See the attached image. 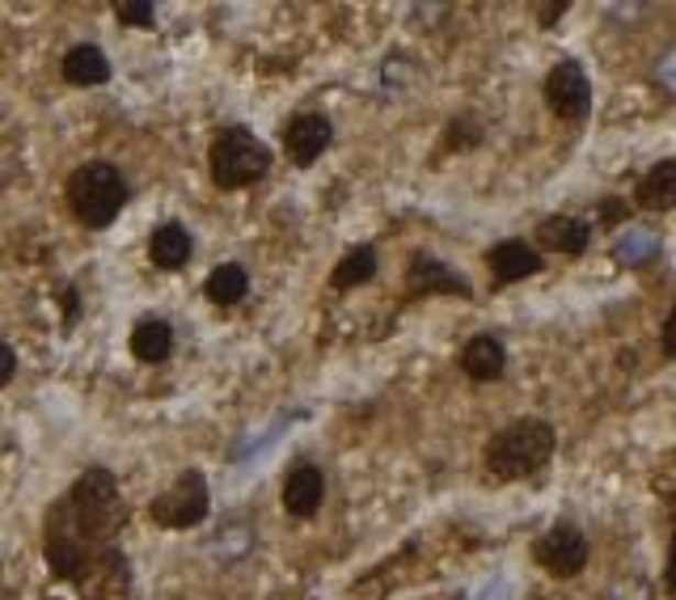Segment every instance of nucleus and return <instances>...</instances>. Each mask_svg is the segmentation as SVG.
I'll use <instances>...</instances> for the list:
<instances>
[{
  "instance_id": "obj_1",
  "label": "nucleus",
  "mask_w": 676,
  "mask_h": 600,
  "mask_svg": "<svg viewBox=\"0 0 676 600\" xmlns=\"http://www.w3.org/2000/svg\"><path fill=\"white\" fill-rule=\"evenodd\" d=\"M128 524V508L110 469H85L68 495L47 512V537H64L73 546L102 554Z\"/></svg>"
},
{
  "instance_id": "obj_2",
  "label": "nucleus",
  "mask_w": 676,
  "mask_h": 600,
  "mask_svg": "<svg viewBox=\"0 0 676 600\" xmlns=\"http://www.w3.org/2000/svg\"><path fill=\"white\" fill-rule=\"evenodd\" d=\"M554 457V427L545 419H516L487 440V469L503 482L529 478Z\"/></svg>"
},
{
  "instance_id": "obj_3",
  "label": "nucleus",
  "mask_w": 676,
  "mask_h": 600,
  "mask_svg": "<svg viewBox=\"0 0 676 600\" xmlns=\"http://www.w3.org/2000/svg\"><path fill=\"white\" fill-rule=\"evenodd\" d=\"M128 203V182L123 174L107 162H85L68 178V208L85 229H107L110 220Z\"/></svg>"
},
{
  "instance_id": "obj_4",
  "label": "nucleus",
  "mask_w": 676,
  "mask_h": 600,
  "mask_svg": "<svg viewBox=\"0 0 676 600\" xmlns=\"http://www.w3.org/2000/svg\"><path fill=\"white\" fill-rule=\"evenodd\" d=\"M208 169L220 191H242L270 169V148L250 127H224L208 148Z\"/></svg>"
},
{
  "instance_id": "obj_5",
  "label": "nucleus",
  "mask_w": 676,
  "mask_h": 600,
  "mask_svg": "<svg viewBox=\"0 0 676 600\" xmlns=\"http://www.w3.org/2000/svg\"><path fill=\"white\" fill-rule=\"evenodd\" d=\"M212 508V495H208V478L199 469H187L174 478V487L162 491L148 503V516L162 529H190V524H203Z\"/></svg>"
},
{
  "instance_id": "obj_6",
  "label": "nucleus",
  "mask_w": 676,
  "mask_h": 600,
  "mask_svg": "<svg viewBox=\"0 0 676 600\" xmlns=\"http://www.w3.org/2000/svg\"><path fill=\"white\" fill-rule=\"evenodd\" d=\"M545 102L558 119L567 123H584L588 110H592V85H588V73L575 64V59H563L550 68L545 77Z\"/></svg>"
},
{
  "instance_id": "obj_7",
  "label": "nucleus",
  "mask_w": 676,
  "mask_h": 600,
  "mask_svg": "<svg viewBox=\"0 0 676 600\" xmlns=\"http://www.w3.org/2000/svg\"><path fill=\"white\" fill-rule=\"evenodd\" d=\"M533 558H538L554 579H570V575H579L588 567V537H584L575 524H554L550 533H541L538 537Z\"/></svg>"
},
{
  "instance_id": "obj_8",
  "label": "nucleus",
  "mask_w": 676,
  "mask_h": 600,
  "mask_svg": "<svg viewBox=\"0 0 676 600\" xmlns=\"http://www.w3.org/2000/svg\"><path fill=\"white\" fill-rule=\"evenodd\" d=\"M334 127L325 114H297L288 127H284V153L297 165H313L330 148Z\"/></svg>"
},
{
  "instance_id": "obj_9",
  "label": "nucleus",
  "mask_w": 676,
  "mask_h": 600,
  "mask_svg": "<svg viewBox=\"0 0 676 600\" xmlns=\"http://www.w3.org/2000/svg\"><path fill=\"white\" fill-rule=\"evenodd\" d=\"M406 288H410L414 297H423V292L469 297V284H465L457 271H448V267H444L440 258H432V254H414V258H410V267H406Z\"/></svg>"
},
{
  "instance_id": "obj_10",
  "label": "nucleus",
  "mask_w": 676,
  "mask_h": 600,
  "mask_svg": "<svg viewBox=\"0 0 676 600\" xmlns=\"http://www.w3.org/2000/svg\"><path fill=\"white\" fill-rule=\"evenodd\" d=\"M322 499H325V478L318 465H297V469L284 478V508H288V516H297V520L318 516Z\"/></svg>"
},
{
  "instance_id": "obj_11",
  "label": "nucleus",
  "mask_w": 676,
  "mask_h": 600,
  "mask_svg": "<svg viewBox=\"0 0 676 600\" xmlns=\"http://www.w3.org/2000/svg\"><path fill=\"white\" fill-rule=\"evenodd\" d=\"M508 368V352L495 334H474L465 347H461V373L469 381H499Z\"/></svg>"
},
{
  "instance_id": "obj_12",
  "label": "nucleus",
  "mask_w": 676,
  "mask_h": 600,
  "mask_svg": "<svg viewBox=\"0 0 676 600\" xmlns=\"http://www.w3.org/2000/svg\"><path fill=\"white\" fill-rule=\"evenodd\" d=\"M487 267L495 275V284H516L541 271V254L529 242H499L487 249Z\"/></svg>"
},
{
  "instance_id": "obj_13",
  "label": "nucleus",
  "mask_w": 676,
  "mask_h": 600,
  "mask_svg": "<svg viewBox=\"0 0 676 600\" xmlns=\"http://www.w3.org/2000/svg\"><path fill=\"white\" fill-rule=\"evenodd\" d=\"M592 242V229L575 216H545L538 224V246L554 249V254H567V258H579Z\"/></svg>"
},
{
  "instance_id": "obj_14",
  "label": "nucleus",
  "mask_w": 676,
  "mask_h": 600,
  "mask_svg": "<svg viewBox=\"0 0 676 600\" xmlns=\"http://www.w3.org/2000/svg\"><path fill=\"white\" fill-rule=\"evenodd\" d=\"M59 73H64V81L77 85V89H93V85L110 81V59L102 47H93V43H77L73 52L64 55Z\"/></svg>"
},
{
  "instance_id": "obj_15",
  "label": "nucleus",
  "mask_w": 676,
  "mask_h": 600,
  "mask_svg": "<svg viewBox=\"0 0 676 600\" xmlns=\"http://www.w3.org/2000/svg\"><path fill=\"white\" fill-rule=\"evenodd\" d=\"M148 258L162 267V271H178V267H187L190 258V233L178 224V220H165L153 229V237H148Z\"/></svg>"
},
{
  "instance_id": "obj_16",
  "label": "nucleus",
  "mask_w": 676,
  "mask_h": 600,
  "mask_svg": "<svg viewBox=\"0 0 676 600\" xmlns=\"http://www.w3.org/2000/svg\"><path fill=\"white\" fill-rule=\"evenodd\" d=\"M174 352V326L157 318V313H148V318H140L132 330V355L135 359H144V364H162L169 359Z\"/></svg>"
},
{
  "instance_id": "obj_17",
  "label": "nucleus",
  "mask_w": 676,
  "mask_h": 600,
  "mask_svg": "<svg viewBox=\"0 0 676 600\" xmlns=\"http://www.w3.org/2000/svg\"><path fill=\"white\" fill-rule=\"evenodd\" d=\"M639 208H647V212H668L676 208V162H660L651 165L647 174H643V182H639Z\"/></svg>"
},
{
  "instance_id": "obj_18",
  "label": "nucleus",
  "mask_w": 676,
  "mask_h": 600,
  "mask_svg": "<svg viewBox=\"0 0 676 600\" xmlns=\"http://www.w3.org/2000/svg\"><path fill=\"white\" fill-rule=\"evenodd\" d=\"M377 275V249L373 246H355L339 258V267L330 271V288L334 292H352L359 284H368Z\"/></svg>"
},
{
  "instance_id": "obj_19",
  "label": "nucleus",
  "mask_w": 676,
  "mask_h": 600,
  "mask_svg": "<svg viewBox=\"0 0 676 600\" xmlns=\"http://www.w3.org/2000/svg\"><path fill=\"white\" fill-rule=\"evenodd\" d=\"M203 292H208V300L212 304H237V300L250 292V275H245V267H237V263H224V267H217V271L208 275V284H203Z\"/></svg>"
},
{
  "instance_id": "obj_20",
  "label": "nucleus",
  "mask_w": 676,
  "mask_h": 600,
  "mask_svg": "<svg viewBox=\"0 0 676 600\" xmlns=\"http://www.w3.org/2000/svg\"><path fill=\"white\" fill-rule=\"evenodd\" d=\"M114 13H119V22H123V26H153L157 4H153V0H119V4H114Z\"/></svg>"
},
{
  "instance_id": "obj_21",
  "label": "nucleus",
  "mask_w": 676,
  "mask_h": 600,
  "mask_svg": "<svg viewBox=\"0 0 676 600\" xmlns=\"http://www.w3.org/2000/svg\"><path fill=\"white\" fill-rule=\"evenodd\" d=\"M13 373H18V355H13L9 343H0V389L13 381Z\"/></svg>"
},
{
  "instance_id": "obj_22",
  "label": "nucleus",
  "mask_w": 676,
  "mask_h": 600,
  "mask_svg": "<svg viewBox=\"0 0 676 600\" xmlns=\"http://www.w3.org/2000/svg\"><path fill=\"white\" fill-rule=\"evenodd\" d=\"M600 220H605V224H622V220H625V203H622V199H605V203H600Z\"/></svg>"
},
{
  "instance_id": "obj_23",
  "label": "nucleus",
  "mask_w": 676,
  "mask_h": 600,
  "mask_svg": "<svg viewBox=\"0 0 676 600\" xmlns=\"http://www.w3.org/2000/svg\"><path fill=\"white\" fill-rule=\"evenodd\" d=\"M563 13H567V0H558V4H538V22H541V26H554Z\"/></svg>"
},
{
  "instance_id": "obj_24",
  "label": "nucleus",
  "mask_w": 676,
  "mask_h": 600,
  "mask_svg": "<svg viewBox=\"0 0 676 600\" xmlns=\"http://www.w3.org/2000/svg\"><path fill=\"white\" fill-rule=\"evenodd\" d=\"M664 352L676 359V304H673V313H668V322H664Z\"/></svg>"
},
{
  "instance_id": "obj_25",
  "label": "nucleus",
  "mask_w": 676,
  "mask_h": 600,
  "mask_svg": "<svg viewBox=\"0 0 676 600\" xmlns=\"http://www.w3.org/2000/svg\"><path fill=\"white\" fill-rule=\"evenodd\" d=\"M664 584H668V597L676 600V533H673V549H668V575H664Z\"/></svg>"
},
{
  "instance_id": "obj_26",
  "label": "nucleus",
  "mask_w": 676,
  "mask_h": 600,
  "mask_svg": "<svg viewBox=\"0 0 676 600\" xmlns=\"http://www.w3.org/2000/svg\"><path fill=\"white\" fill-rule=\"evenodd\" d=\"M47 600H59V597H47Z\"/></svg>"
}]
</instances>
